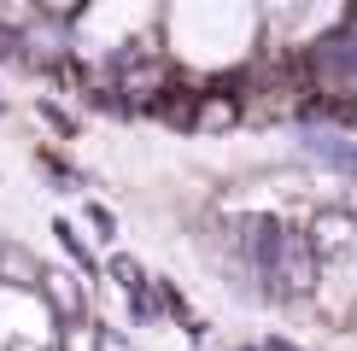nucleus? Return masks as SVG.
<instances>
[{
    "label": "nucleus",
    "mask_w": 357,
    "mask_h": 351,
    "mask_svg": "<svg viewBox=\"0 0 357 351\" xmlns=\"http://www.w3.org/2000/svg\"><path fill=\"white\" fill-rule=\"evenodd\" d=\"M0 275H12V287H47V270L24 246H0Z\"/></svg>",
    "instance_id": "nucleus-2"
},
{
    "label": "nucleus",
    "mask_w": 357,
    "mask_h": 351,
    "mask_svg": "<svg viewBox=\"0 0 357 351\" xmlns=\"http://www.w3.org/2000/svg\"><path fill=\"white\" fill-rule=\"evenodd\" d=\"M100 351H123V345H117V340H112V334H106V340H100Z\"/></svg>",
    "instance_id": "nucleus-4"
},
{
    "label": "nucleus",
    "mask_w": 357,
    "mask_h": 351,
    "mask_svg": "<svg viewBox=\"0 0 357 351\" xmlns=\"http://www.w3.org/2000/svg\"><path fill=\"white\" fill-rule=\"evenodd\" d=\"M305 153L317 158V164H328V170H351L357 176V146H346L340 135H305Z\"/></svg>",
    "instance_id": "nucleus-1"
},
{
    "label": "nucleus",
    "mask_w": 357,
    "mask_h": 351,
    "mask_svg": "<svg viewBox=\"0 0 357 351\" xmlns=\"http://www.w3.org/2000/svg\"><path fill=\"white\" fill-rule=\"evenodd\" d=\"M41 292H53V299H59V311H77V292H70V275H47V287H41Z\"/></svg>",
    "instance_id": "nucleus-3"
}]
</instances>
